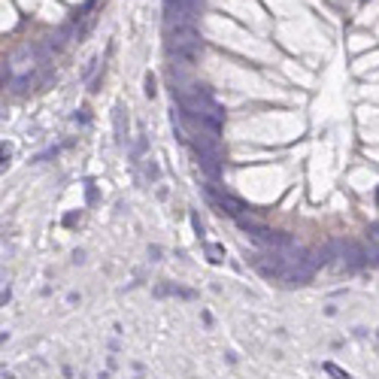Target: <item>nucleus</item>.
<instances>
[{
    "label": "nucleus",
    "instance_id": "1",
    "mask_svg": "<svg viewBox=\"0 0 379 379\" xmlns=\"http://www.w3.org/2000/svg\"><path fill=\"white\" fill-rule=\"evenodd\" d=\"M167 39H170V58L182 67H191L204 49L197 28H167Z\"/></svg>",
    "mask_w": 379,
    "mask_h": 379
},
{
    "label": "nucleus",
    "instance_id": "2",
    "mask_svg": "<svg viewBox=\"0 0 379 379\" xmlns=\"http://www.w3.org/2000/svg\"><path fill=\"white\" fill-rule=\"evenodd\" d=\"M204 0H164V18L167 28H194L197 6Z\"/></svg>",
    "mask_w": 379,
    "mask_h": 379
},
{
    "label": "nucleus",
    "instance_id": "3",
    "mask_svg": "<svg viewBox=\"0 0 379 379\" xmlns=\"http://www.w3.org/2000/svg\"><path fill=\"white\" fill-rule=\"evenodd\" d=\"M207 194H209V201L215 204L218 209H225L228 215H234V218H240L243 212H246V204H243L240 197H234V194H228V191H215L212 185L207 188Z\"/></svg>",
    "mask_w": 379,
    "mask_h": 379
},
{
    "label": "nucleus",
    "instance_id": "4",
    "mask_svg": "<svg viewBox=\"0 0 379 379\" xmlns=\"http://www.w3.org/2000/svg\"><path fill=\"white\" fill-rule=\"evenodd\" d=\"M325 373H328V376H334V379H352L346 370H340L337 364H325Z\"/></svg>",
    "mask_w": 379,
    "mask_h": 379
},
{
    "label": "nucleus",
    "instance_id": "5",
    "mask_svg": "<svg viewBox=\"0 0 379 379\" xmlns=\"http://www.w3.org/2000/svg\"><path fill=\"white\" fill-rule=\"evenodd\" d=\"M146 94H149V97H152V94H155V79H152V76H149V79H146Z\"/></svg>",
    "mask_w": 379,
    "mask_h": 379
}]
</instances>
